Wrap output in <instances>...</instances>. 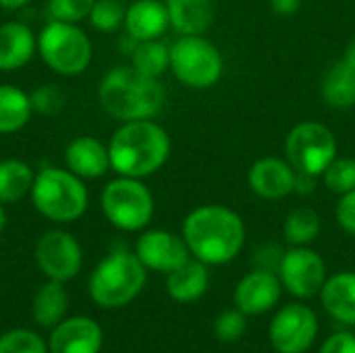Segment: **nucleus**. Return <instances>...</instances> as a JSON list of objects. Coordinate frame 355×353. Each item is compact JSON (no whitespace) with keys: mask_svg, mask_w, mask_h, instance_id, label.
I'll return each mask as SVG.
<instances>
[{"mask_svg":"<svg viewBox=\"0 0 355 353\" xmlns=\"http://www.w3.org/2000/svg\"><path fill=\"white\" fill-rule=\"evenodd\" d=\"M343 58L345 60H349L352 64H355V37L347 44V48H345V54H343Z\"/></svg>","mask_w":355,"mask_h":353,"instance_id":"nucleus-40","label":"nucleus"},{"mask_svg":"<svg viewBox=\"0 0 355 353\" xmlns=\"http://www.w3.org/2000/svg\"><path fill=\"white\" fill-rule=\"evenodd\" d=\"M50 353H100L102 329L87 316H75L54 327L50 335Z\"/></svg>","mask_w":355,"mask_h":353,"instance_id":"nucleus-17","label":"nucleus"},{"mask_svg":"<svg viewBox=\"0 0 355 353\" xmlns=\"http://www.w3.org/2000/svg\"><path fill=\"white\" fill-rule=\"evenodd\" d=\"M168 23L179 35H202L214 23L212 0H166Z\"/></svg>","mask_w":355,"mask_h":353,"instance_id":"nucleus-20","label":"nucleus"},{"mask_svg":"<svg viewBox=\"0 0 355 353\" xmlns=\"http://www.w3.org/2000/svg\"><path fill=\"white\" fill-rule=\"evenodd\" d=\"M96 0H48L46 10L50 19L64 23H81L89 17Z\"/></svg>","mask_w":355,"mask_h":353,"instance_id":"nucleus-32","label":"nucleus"},{"mask_svg":"<svg viewBox=\"0 0 355 353\" xmlns=\"http://www.w3.org/2000/svg\"><path fill=\"white\" fill-rule=\"evenodd\" d=\"M245 314L241 310H225L214 320V337L220 343H235L245 333Z\"/></svg>","mask_w":355,"mask_h":353,"instance_id":"nucleus-34","label":"nucleus"},{"mask_svg":"<svg viewBox=\"0 0 355 353\" xmlns=\"http://www.w3.org/2000/svg\"><path fill=\"white\" fill-rule=\"evenodd\" d=\"M148 281V268L127 250H112L89 277V298L102 308H121L133 302Z\"/></svg>","mask_w":355,"mask_h":353,"instance_id":"nucleus-5","label":"nucleus"},{"mask_svg":"<svg viewBox=\"0 0 355 353\" xmlns=\"http://www.w3.org/2000/svg\"><path fill=\"white\" fill-rule=\"evenodd\" d=\"M69 308V293L64 289V283L60 281H48L44 283L35 298H33V318L42 327H56L62 322Z\"/></svg>","mask_w":355,"mask_h":353,"instance_id":"nucleus-26","label":"nucleus"},{"mask_svg":"<svg viewBox=\"0 0 355 353\" xmlns=\"http://www.w3.org/2000/svg\"><path fill=\"white\" fill-rule=\"evenodd\" d=\"M302 6V0H270V8L277 15H293Z\"/></svg>","mask_w":355,"mask_h":353,"instance_id":"nucleus-38","label":"nucleus"},{"mask_svg":"<svg viewBox=\"0 0 355 353\" xmlns=\"http://www.w3.org/2000/svg\"><path fill=\"white\" fill-rule=\"evenodd\" d=\"M37 52V35L21 21H6L0 25V71L10 73L31 62Z\"/></svg>","mask_w":355,"mask_h":353,"instance_id":"nucleus-19","label":"nucleus"},{"mask_svg":"<svg viewBox=\"0 0 355 353\" xmlns=\"http://www.w3.org/2000/svg\"><path fill=\"white\" fill-rule=\"evenodd\" d=\"M283 293V285L279 275L272 270L256 268L248 273L235 287V308L245 316H262L272 310Z\"/></svg>","mask_w":355,"mask_h":353,"instance_id":"nucleus-14","label":"nucleus"},{"mask_svg":"<svg viewBox=\"0 0 355 353\" xmlns=\"http://www.w3.org/2000/svg\"><path fill=\"white\" fill-rule=\"evenodd\" d=\"M127 37L133 42L160 40V35L171 27L166 4L160 0H135L125 8L123 23Z\"/></svg>","mask_w":355,"mask_h":353,"instance_id":"nucleus-18","label":"nucleus"},{"mask_svg":"<svg viewBox=\"0 0 355 353\" xmlns=\"http://www.w3.org/2000/svg\"><path fill=\"white\" fill-rule=\"evenodd\" d=\"M110 169L116 175L144 179L160 171L171 156V137L152 119L127 121L108 141Z\"/></svg>","mask_w":355,"mask_h":353,"instance_id":"nucleus-3","label":"nucleus"},{"mask_svg":"<svg viewBox=\"0 0 355 353\" xmlns=\"http://www.w3.org/2000/svg\"><path fill=\"white\" fill-rule=\"evenodd\" d=\"M33 108L29 94L17 85H0V135H10L21 131L31 121Z\"/></svg>","mask_w":355,"mask_h":353,"instance_id":"nucleus-24","label":"nucleus"},{"mask_svg":"<svg viewBox=\"0 0 355 353\" xmlns=\"http://www.w3.org/2000/svg\"><path fill=\"white\" fill-rule=\"evenodd\" d=\"M98 100L108 117L127 123L158 117L166 94L156 77H148L131 64H119L102 77Z\"/></svg>","mask_w":355,"mask_h":353,"instance_id":"nucleus-2","label":"nucleus"},{"mask_svg":"<svg viewBox=\"0 0 355 353\" xmlns=\"http://www.w3.org/2000/svg\"><path fill=\"white\" fill-rule=\"evenodd\" d=\"M210 285L208 264L200 260H187L183 266L166 275V293L179 304H191L204 298Z\"/></svg>","mask_w":355,"mask_h":353,"instance_id":"nucleus-22","label":"nucleus"},{"mask_svg":"<svg viewBox=\"0 0 355 353\" xmlns=\"http://www.w3.org/2000/svg\"><path fill=\"white\" fill-rule=\"evenodd\" d=\"M131 67L148 77H160L171 69V46L160 40L135 42L131 48Z\"/></svg>","mask_w":355,"mask_h":353,"instance_id":"nucleus-27","label":"nucleus"},{"mask_svg":"<svg viewBox=\"0 0 355 353\" xmlns=\"http://www.w3.org/2000/svg\"><path fill=\"white\" fill-rule=\"evenodd\" d=\"M37 54L52 73L75 77L92 62V42L77 23L50 19L37 33Z\"/></svg>","mask_w":355,"mask_h":353,"instance_id":"nucleus-6","label":"nucleus"},{"mask_svg":"<svg viewBox=\"0 0 355 353\" xmlns=\"http://www.w3.org/2000/svg\"><path fill=\"white\" fill-rule=\"evenodd\" d=\"M35 262L48 279L67 283L81 270V246L67 231H46L35 243Z\"/></svg>","mask_w":355,"mask_h":353,"instance_id":"nucleus-12","label":"nucleus"},{"mask_svg":"<svg viewBox=\"0 0 355 353\" xmlns=\"http://www.w3.org/2000/svg\"><path fill=\"white\" fill-rule=\"evenodd\" d=\"M322 181L329 191L333 193H347L355 189V160L354 158H335L327 171L322 173Z\"/></svg>","mask_w":355,"mask_h":353,"instance_id":"nucleus-30","label":"nucleus"},{"mask_svg":"<svg viewBox=\"0 0 355 353\" xmlns=\"http://www.w3.org/2000/svg\"><path fill=\"white\" fill-rule=\"evenodd\" d=\"M337 223L339 227L349 233V235H355V189L347 191L341 196L339 204H337Z\"/></svg>","mask_w":355,"mask_h":353,"instance_id":"nucleus-35","label":"nucleus"},{"mask_svg":"<svg viewBox=\"0 0 355 353\" xmlns=\"http://www.w3.org/2000/svg\"><path fill=\"white\" fill-rule=\"evenodd\" d=\"M279 279L283 289H287L297 300H310L318 295L327 283V264L322 256L308 246H295L283 252L279 264Z\"/></svg>","mask_w":355,"mask_h":353,"instance_id":"nucleus-10","label":"nucleus"},{"mask_svg":"<svg viewBox=\"0 0 355 353\" xmlns=\"http://www.w3.org/2000/svg\"><path fill=\"white\" fill-rule=\"evenodd\" d=\"M181 235L196 260L220 266L235 260L243 250L245 225L235 210L220 204H206L185 216Z\"/></svg>","mask_w":355,"mask_h":353,"instance_id":"nucleus-1","label":"nucleus"},{"mask_svg":"<svg viewBox=\"0 0 355 353\" xmlns=\"http://www.w3.org/2000/svg\"><path fill=\"white\" fill-rule=\"evenodd\" d=\"M29 100H31L33 112L44 114V117H54L64 108L67 96L56 83H42L29 94Z\"/></svg>","mask_w":355,"mask_h":353,"instance_id":"nucleus-31","label":"nucleus"},{"mask_svg":"<svg viewBox=\"0 0 355 353\" xmlns=\"http://www.w3.org/2000/svg\"><path fill=\"white\" fill-rule=\"evenodd\" d=\"M4 225H6V212H4V204L0 202V233L4 229Z\"/></svg>","mask_w":355,"mask_h":353,"instance_id":"nucleus-41","label":"nucleus"},{"mask_svg":"<svg viewBox=\"0 0 355 353\" xmlns=\"http://www.w3.org/2000/svg\"><path fill=\"white\" fill-rule=\"evenodd\" d=\"M31 0H0V6L6 8V10H19L23 6H27Z\"/></svg>","mask_w":355,"mask_h":353,"instance_id":"nucleus-39","label":"nucleus"},{"mask_svg":"<svg viewBox=\"0 0 355 353\" xmlns=\"http://www.w3.org/2000/svg\"><path fill=\"white\" fill-rule=\"evenodd\" d=\"M320 229H322V223H320L318 212L304 206V208H295L285 218L283 235H285V241L295 248V246L312 243L320 235Z\"/></svg>","mask_w":355,"mask_h":353,"instance_id":"nucleus-28","label":"nucleus"},{"mask_svg":"<svg viewBox=\"0 0 355 353\" xmlns=\"http://www.w3.org/2000/svg\"><path fill=\"white\" fill-rule=\"evenodd\" d=\"M268 337L277 353H306L318 337V316L304 304H287L275 314Z\"/></svg>","mask_w":355,"mask_h":353,"instance_id":"nucleus-11","label":"nucleus"},{"mask_svg":"<svg viewBox=\"0 0 355 353\" xmlns=\"http://www.w3.org/2000/svg\"><path fill=\"white\" fill-rule=\"evenodd\" d=\"M35 173L21 158H4L0 160V202L17 204L25 196L31 193Z\"/></svg>","mask_w":355,"mask_h":353,"instance_id":"nucleus-25","label":"nucleus"},{"mask_svg":"<svg viewBox=\"0 0 355 353\" xmlns=\"http://www.w3.org/2000/svg\"><path fill=\"white\" fill-rule=\"evenodd\" d=\"M320 94L327 106L345 110L355 106V64L341 58L322 77Z\"/></svg>","mask_w":355,"mask_h":353,"instance_id":"nucleus-23","label":"nucleus"},{"mask_svg":"<svg viewBox=\"0 0 355 353\" xmlns=\"http://www.w3.org/2000/svg\"><path fill=\"white\" fill-rule=\"evenodd\" d=\"M135 256L148 270L173 273L189 260V248L183 235H175L164 229L144 231L135 243Z\"/></svg>","mask_w":355,"mask_h":353,"instance_id":"nucleus-13","label":"nucleus"},{"mask_svg":"<svg viewBox=\"0 0 355 353\" xmlns=\"http://www.w3.org/2000/svg\"><path fill=\"white\" fill-rule=\"evenodd\" d=\"M31 204L48 221L67 225L79 221L89 206V191L77 175L60 166H44L31 185Z\"/></svg>","mask_w":355,"mask_h":353,"instance_id":"nucleus-4","label":"nucleus"},{"mask_svg":"<svg viewBox=\"0 0 355 353\" xmlns=\"http://www.w3.org/2000/svg\"><path fill=\"white\" fill-rule=\"evenodd\" d=\"M318 353H355V335L349 331H339L322 343Z\"/></svg>","mask_w":355,"mask_h":353,"instance_id":"nucleus-36","label":"nucleus"},{"mask_svg":"<svg viewBox=\"0 0 355 353\" xmlns=\"http://www.w3.org/2000/svg\"><path fill=\"white\" fill-rule=\"evenodd\" d=\"M0 353H48V347L40 335L19 329L0 337Z\"/></svg>","mask_w":355,"mask_h":353,"instance_id":"nucleus-33","label":"nucleus"},{"mask_svg":"<svg viewBox=\"0 0 355 353\" xmlns=\"http://www.w3.org/2000/svg\"><path fill=\"white\" fill-rule=\"evenodd\" d=\"M64 166L83 181H94L110 171L108 146L94 135H79L64 148Z\"/></svg>","mask_w":355,"mask_h":353,"instance_id":"nucleus-16","label":"nucleus"},{"mask_svg":"<svg viewBox=\"0 0 355 353\" xmlns=\"http://www.w3.org/2000/svg\"><path fill=\"white\" fill-rule=\"evenodd\" d=\"M285 158L297 173L322 177L327 166L337 158V139L327 125L304 121L287 133Z\"/></svg>","mask_w":355,"mask_h":353,"instance_id":"nucleus-9","label":"nucleus"},{"mask_svg":"<svg viewBox=\"0 0 355 353\" xmlns=\"http://www.w3.org/2000/svg\"><path fill=\"white\" fill-rule=\"evenodd\" d=\"M106 221L121 231H144L154 216V196L141 179L123 177L108 181L100 193Z\"/></svg>","mask_w":355,"mask_h":353,"instance_id":"nucleus-7","label":"nucleus"},{"mask_svg":"<svg viewBox=\"0 0 355 353\" xmlns=\"http://www.w3.org/2000/svg\"><path fill=\"white\" fill-rule=\"evenodd\" d=\"M87 21L96 31H116L125 23V6L119 0H96Z\"/></svg>","mask_w":355,"mask_h":353,"instance_id":"nucleus-29","label":"nucleus"},{"mask_svg":"<svg viewBox=\"0 0 355 353\" xmlns=\"http://www.w3.org/2000/svg\"><path fill=\"white\" fill-rule=\"evenodd\" d=\"M223 54L204 35H181L171 46V71L185 87L208 89L223 77Z\"/></svg>","mask_w":355,"mask_h":353,"instance_id":"nucleus-8","label":"nucleus"},{"mask_svg":"<svg viewBox=\"0 0 355 353\" xmlns=\"http://www.w3.org/2000/svg\"><path fill=\"white\" fill-rule=\"evenodd\" d=\"M320 302L337 322L355 327V273L345 270L329 277L320 291Z\"/></svg>","mask_w":355,"mask_h":353,"instance_id":"nucleus-21","label":"nucleus"},{"mask_svg":"<svg viewBox=\"0 0 355 353\" xmlns=\"http://www.w3.org/2000/svg\"><path fill=\"white\" fill-rule=\"evenodd\" d=\"M248 185L262 200H283L295 189V169L287 158H260L248 173Z\"/></svg>","mask_w":355,"mask_h":353,"instance_id":"nucleus-15","label":"nucleus"},{"mask_svg":"<svg viewBox=\"0 0 355 353\" xmlns=\"http://www.w3.org/2000/svg\"><path fill=\"white\" fill-rule=\"evenodd\" d=\"M316 179L314 175H306V173H297L295 171V189L297 193H312L316 189Z\"/></svg>","mask_w":355,"mask_h":353,"instance_id":"nucleus-37","label":"nucleus"}]
</instances>
